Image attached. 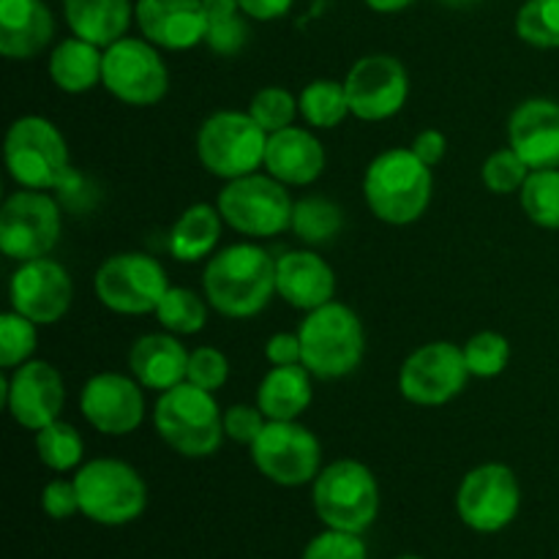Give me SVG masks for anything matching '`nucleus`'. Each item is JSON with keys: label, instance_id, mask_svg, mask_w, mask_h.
I'll use <instances>...</instances> for the list:
<instances>
[{"label": "nucleus", "instance_id": "obj_18", "mask_svg": "<svg viewBox=\"0 0 559 559\" xmlns=\"http://www.w3.org/2000/svg\"><path fill=\"white\" fill-rule=\"evenodd\" d=\"M80 413L98 435H134L145 420V393L134 377L102 371L82 385Z\"/></svg>", "mask_w": 559, "mask_h": 559}, {"label": "nucleus", "instance_id": "obj_4", "mask_svg": "<svg viewBox=\"0 0 559 559\" xmlns=\"http://www.w3.org/2000/svg\"><path fill=\"white\" fill-rule=\"evenodd\" d=\"M298 336L304 347V366L317 380H342L364 364V322L338 300L306 311Z\"/></svg>", "mask_w": 559, "mask_h": 559}, {"label": "nucleus", "instance_id": "obj_9", "mask_svg": "<svg viewBox=\"0 0 559 559\" xmlns=\"http://www.w3.org/2000/svg\"><path fill=\"white\" fill-rule=\"evenodd\" d=\"M287 189L289 186H284L273 175L251 173L227 180V186L218 191L216 205L224 224H229L235 233L251 240L276 238L284 229L293 227L295 202Z\"/></svg>", "mask_w": 559, "mask_h": 559}, {"label": "nucleus", "instance_id": "obj_21", "mask_svg": "<svg viewBox=\"0 0 559 559\" xmlns=\"http://www.w3.org/2000/svg\"><path fill=\"white\" fill-rule=\"evenodd\" d=\"M508 142L530 169L559 167V102L527 98L508 120Z\"/></svg>", "mask_w": 559, "mask_h": 559}, {"label": "nucleus", "instance_id": "obj_1", "mask_svg": "<svg viewBox=\"0 0 559 559\" xmlns=\"http://www.w3.org/2000/svg\"><path fill=\"white\" fill-rule=\"evenodd\" d=\"M202 289L213 311L227 320H249L276 295V260L257 243H233L207 260Z\"/></svg>", "mask_w": 559, "mask_h": 559}, {"label": "nucleus", "instance_id": "obj_8", "mask_svg": "<svg viewBox=\"0 0 559 559\" xmlns=\"http://www.w3.org/2000/svg\"><path fill=\"white\" fill-rule=\"evenodd\" d=\"M267 136L249 112L218 109L197 131V158L213 178H243L265 167Z\"/></svg>", "mask_w": 559, "mask_h": 559}, {"label": "nucleus", "instance_id": "obj_28", "mask_svg": "<svg viewBox=\"0 0 559 559\" xmlns=\"http://www.w3.org/2000/svg\"><path fill=\"white\" fill-rule=\"evenodd\" d=\"M224 233V216L218 205L211 202H194L178 216L169 229V254L178 262H202L216 254L218 240Z\"/></svg>", "mask_w": 559, "mask_h": 559}, {"label": "nucleus", "instance_id": "obj_29", "mask_svg": "<svg viewBox=\"0 0 559 559\" xmlns=\"http://www.w3.org/2000/svg\"><path fill=\"white\" fill-rule=\"evenodd\" d=\"M49 76L58 91L71 96L93 91L104 82V49L85 38H63L49 55Z\"/></svg>", "mask_w": 559, "mask_h": 559}, {"label": "nucleus", "instance_id": "obj_43", "mask_svg": "<svg viewBox=\"0 0 559 559\" xmlns=\"http://www.w3.org/2000/svg\"><path fill=\"white\" fill-rule=\"evenodd\" d=\"M265 424L267 418L257 404H233V407L224 409V435L238 445H254Z\"/></svg>", "mask_w": 559, "mask_h": 559}, {"label": "nucleus", "instance_id": "obj_23", "mask_svg": "<svg viewBox=\"0 0 559 559\" xmlns=\"http://www.w3.org/2000/svg\"><path fill=\"white\" fill-rule=\"evenodd\" d=\"M325 147L314 131L287 126L267 136L265 169L284 186H311L325 173Z\"/></svg>", "mask_w": 559, "mask_h": 559}, {"label": "nucleus", "instance_id": "obj_34", "mask_svg": "<svg viewBox=\"0 0 559 559\" xmlns=\"http://www.w3.org/2000/svg\"><path fill=\"white\" fill-rule=\"evenodd\" d=\"M207 298H200L189 287H169L164 293L162 304L153 311L158 325L175 336H194L207 322Z\"/></svg>", "mask_w": 559, "mask_h": 559}, {"label": "nucleus", "instance_id": "obj_48", "mask_svg": "<svg viewBox=\"0 0 559 559\" xmlns=\"http://www.w3.org/2000/svg\"><path fill=\"white\" fill-rule=\"evenodd\" d=\"M364 3L369 5L371 11H377V14H396V11L409 9L415 0H364Z\"/></svg>", "mask_w": 559, "mask_h": 559}, {"label": "nucleus", "instance_id": "obj_12", "mask_svg": "<svg viewBox=\"0 0 559 559\" xmlns=\"http://www.w3.org/2000/svg\"><path fill=\"white\" fill-rule=\"evenodd\" d=\"M249 451L262 478L287 489L314 484L322 469L320 440L298 420H267Z\"/></svg>", "mask_w": 559, "mask_h": 559}, {"label": "nucleus", "instance_id": "obj_33", "mask_svg": "<svg viewBox=\"0 0 559 559\" xmlns=\"http://www.w3.org/2000/svg\"><path fill=\"white\" fill-rule=\"evenodd\" d=\"M36 453L38 462L52 469V473H71V469L82 467L85 440L71 424L55 420V424L36 431Z\"/></svg>", "mask_w": 559, "mask_h": 559}, {"label": "nucleus", "instance_id": "obj_2", "mask_svg": "<svg viewBox=\"0 0 559 559\" xmlns=\"http://www.w3.org/2000/svg\"><path fill=\"white\" fill-rule=\"evenodd\" d=\"M435 173L413 147H388L371 158L364 175V200L380 222L391 227L415 224L431 205Z\"/></svg>", "mask_w": 559, "mask_h": 559}, {"label": "nucleus", "instance_id": "obj_30", "mask_svg": "<svg viewBox=\"0 0 559 559\" xmlns=\"http://www.w3.org/2000/svg\"><path fill=\"white\" fill-rule=\"evenodd\" d=\"M205 3V44L211 52L233 58L249 44V22L238 0H202Z\"/></svg>", "mask_w": 559, "mask_h": 559}, {"label": "nucleus", "instance_id": "obj_26", "mask_svg": "<svg viewBox=\"0 0 559 559\" xmlns=\"http://www.w3.org/2000/svg\"><path fill=\"white\" fill-rule=\"evenodd\" d=\"M63 14L76 38L107 49L129 36L134 5L131 0H63Z\"/></svg>", "mask_w": 559, "mask_h": 559}, {"label": "nucleus", "instance_id": "obj_20", "mask_svg": "<svg viewBox=\"0 0 559 559\" xmlns=\"http://www.w3.org/2000/svg\"><path fill=\"white\" fill-rule=\"evenodd\" d=\"M134 22L142 38L169 52H186L205 44L202 0H136Z\"/></svg>", "mask_w": 559, "mask_h": 559}, {"label": "nucleus", "instance_id": "obj_50", "mask_svg": "<svg viewBox=\"0 0 559 559\" xmlns=\"http://www.w3.org/2000/svg\"><path fill=\"white\" fill-rule=\"evenodd\" d=\"M399 559H424V557H415V555H407V557H399Z\"/></svg>", "mask_w": 559, "mask_h": 559}, {"label": "nucleus", "instance_id": "obj_39", "mask_svg": "<svg viewBox=\"0 0 559 559\" xmlns=\"http://www.w3.org/2000/svg\"><path fill=\"white\" fill-rule=\"evenodd\" d=\"M249 115L265 134H276V131L293 126L295 115H300L298 98L289 91H284V87L267 85L251 96Z\"/></svg>", "mask_w": 559, "mask_h": 559}, {"label": "nucleus", "instance_id": "obj_15", "mask_svg": "<svg viewBox=\"0 0 559 559\" xmlns=\"http://www.w3.org/2000/svg\"><path fill=\"white\" fill-rule=\"evenodd\" d=\"M464 349L453 342H429L409 353L399 369V391L418 407H442L467 388Z\"/></svg>", "mask_w": 559, "mask_h": 559}, {"label": "nucleus", "instance_id": "obj_40", "mask_svg": "<svg viewBox=\"0 0 559 559\" xmlns=\"http://www.w3.org/2000/svg\"><path fill=\"white\" fill-rule=\"evenodd\" d=\"M530 173H533V169H530L527 164H524V158L508 145L486 158L484 169H480V180H484V186L491 194H519L524 180L530 178Z\"/></svg>", "mask_w": 559, "mask_h": 559}, {"label": "nucleus", "instance_id": "obj_19", "mask_svg": "<svg viewBox=\"0 0 559 559\" xmlns=\"http://www.w3.org/2000/svg\"><path fill=\"white\" fill-rule=\"evenodd\" d=\"M11 309L36 325H55L66 317L74 300V282L58 260L38 257L20 262L9 282Z\"/></svg>", "mask_w": 559, "mask_h": 559}, {"label": "nucleus", "instance_id": "obj_44", "mask_svg": "<svg viewBox=\"0 0 559 559\" xmlns=\"http://www.w3.org/2000/svg\"><path fill=\"white\" fill-rule=\"evenodd\" d=\"M41 508L49 519L55 522H63V519L76 516L80 511V495H76L74 480L55 478L44 486L41 491Z\"/></svg>", "mask_w": 559, "mask_h": 559}, {"label": "nucleus", "instance_id": "obj_32", "mask_svg": "<svg viewBox=\"0 0 559 559\" xmlns=\"http://www.w3.org/2000/svg\"><path fill=\"white\" fill-rule=\"evenodd\" d=\"M344 227V211L333 200L325 197H304L295 202L293 211V233L306 246L331 243Z\"/></svg>", "mask_w": 559, "mask_h": 559}, {"label": "nucleus", "instance_id": "obj_42", "mask_svg": "<svg viewBox=\"0 0 559 559\" xmlns=\"http://www.w3.org/2000/svg\"><path fill=\"white\" fill-rule=\"evenodd\" d=\"M300 559H366V544L358 533L331 530L311 538Z\"/></svg>", "mask_w": 559, "mask_h": 559}, {"label": "nucleus", "instance_id": "obj_16", "mask_svg": "<svg viewBox=\"0 0 559 559\" xmlns=\"http://www.w3.org/2000/svg\"><path fill=\"white\" fill-rule=\"evenodd\" d=\"M349 112L366 123H382L404 109L409 98V74L393 55H366L344 76Z\"/></svg>", "mask_w": 559, "mask_h": 559}, {"label": "nucleus", "instance_id": "obj_49", "mask_svg": "<svg viewBox=\"0 0 559 559\" xmlns=\"http://www.w3.org/2000/svg\"><path fill=\"white\" fill-rule=\"evenodd\" d=\"M442 3H445V5H456V9H459V5H469V3H478V0H442Z\"/></svg>", "mask_w": 559, "mask_h": 559}, {"label": "nucleus", "instance_id": "obj_46", "mask_svg": "<svg viewBox=\"0 0 559 559\" xmlns=\"http://www.w3.org/2000/svg\"><path fill=\"white\" fill-rule=\"evenodd\" d=\"M409 147H413V153L420 158V162L429 164V167L435 169L437 164H440L442 158H445L448 140H445V134H442V131L424 129L418 136H415L413 145H409Z\"/></svg>", "mask_w": 559, "mask_h": 559}, {"label": "nucleus", "instance_id": "obj_24", "mask_svg": "<svg viewBox=\"0 0 559 559\" xmlns=\"http://www.w3.org/2000/svg\"><path fill=\"white\" fill-rule=\"evenodd\" d=\"M55 16L44 0H0V55L33 60L52 44Z\"/></svg>", "mask_w": 559, "mask_h": 559}, {"label": "nucleus", "instance_id": "obj_17", "mask_svg": "<svg viewBox=\"0 0 559 559\" xmlns=\"http://www.w3.org/2000/svg\"><path fill=\"white\" fill-rule=\"evenodd\" d=\"M3 402L16 426L36 435L60 420L66 407V382L47 360H27L3 380Z\"/></svg>", "mask_w": 559, "mask_h": 559}, {"label": "nucleus", "instance_id": "obj_11", "mask_svg": "<svg viewBox=\"0 0 559 559\" xmlns=\"http://www.w3.org/2000/svg\"><path fill=\"white\" fill-rule=\"evenodd\" d=\"M63 229V211L47 191L20 189L0 207V251L14 262L49 257Z\"/></svg>", "mask_w": 559, "mask_h": 559}, {"label": "nucleus", "instance_id": "obj_6", "mask_svg": "<svg viewBox=\"0 0 559 559\" xmlns=\"http://www.w3.org/2000/svg\"><path fill=\"white\" fill-rule=\"evenodd\" d=\"M314 511L320 522L344 533H366L380 513L374 473L355 459H336L314 478Z\"/></svg>", "mask_w": 559, "mask_h": 559}, {"label": "nucleus", "instance_id": "obj_41", "mask_svg": "<svg viewBox=\"0 0 559 559\" xmlns=\"http://www.w3.org/2000/svg\"><path fill=\"white\" fill-rule=\"evenodd\" d=\"M229 380V360L216 347H197L189 355V371L186 382L202 388V391L218 393Z\"/></svg>", "mask_w": 559, "mask_h": 559}, {"label": "nucleus", "instance_id": "obj_31", "mask_svg": "<svg viewBox=\"0 0 559 559\" xmlns=\"http://www.w3.org/2000/svg\"><path fill=\"white\" fill-rule=\"evenodd\" d=\"M300 118L311 129H336L347 120L349 98L344 91V82L336 80H314L300 91L298 96Z\"/></svg>", "mask_w": 559, "mask_h": 559}, {"label": "nucleus", "instance_id": "obj_27", "mask_svg": "<svg viewBox=\"0 0 559 559\" xmlns=\"http://www.w3.org/2000/svg\"><path fill=\"white\" fill-rule=\"evenodd\" d=\"M314 388L304 364L271 366L257 385V407L267 420H298L311 407Z\"/></svg>", "mask_w": 559, "mask_h": 559}, {"label": "nucleus", "instance_id": "obj_35", "mask_svg": "<svg viewBox=\"0 0 559 559\" xmlns=\"http://www.w3.org/2000/svg\"><path fill=\"white\" fill-rule=\"evenodd\" d=\"M522 211L544 229H559V167L533 169L519 191Z\"/></svg>", "mask_w": 559, "mask_h": 559}, {"label": "nucleus", "instance_id": "obj_38", "mask_svg": "<svg viewBox=\"0 0 559 559\" xmlns=\"http://www.w3.org/2000/svg\"><path fill=\"white\" fill-rule=\"evenodd\" d=\"M462 349L469 374L478 380H495L508 369V360H511V344L497 331L475 333Z\"/></svg>", "mask_w": 559, "mask_h": 559}, {"label": "nucleus", "instance_id": "obj_14", "mask_svg": "<svg viewBox=\"0 0 559 559\" xmlns=\"http://www.w3.org/2000/svg\"><path fill=\"white\" fill-rule=\"evenodd\" d=\"M522 508V486L508 464L489 462L469 469L456 491L459 519L475 533H500Z\"/></svg>", "mask_w": 559, "mask_h": 559}, {"label": "nucleus", "instance_id": "obj_22", "mask_svg": "<svg viewBox=\"0 0 559 559\" xmlns=\"http://www.w3.org/2000/svg\"><path fill=\"white\" fill-rule=\"evenodd\" d=\"M276 295L293 309L314 311L336 295V273L317 251H287L276 260Z\"/></svg>", "mask_w": 559, "mask_h": 559}, {"label": "nucleus", "instance_id": "obj_45", "mask_svg": "<svg viewBox=\"0 0 559 559\" xmlns=\"http://www.w3.org/2000/svg\"><path fill=\"white\" fill-rule=\"evenodd\" d=\"M265 358L271 366L304 364V347L298 333H273L265 344Z\"/></svg>", "mask_w": 559, "mask_h": 559}, {"label": "nucleus", "instance_id": "obj_25", "mask_svg": "<svg viewBox=\"0 0 559 559\" xmlns=\"http://www.w3.org/2000/svg\"><path fill=\"white\" fill-rule=\"evenodd\" d=\"M189 349L175 333H145L131 344L129 369L131 377L147 391L164 393L186 382L189 371Z\"/></svg>", "mask_w": 559, "mask_h": 559}, {"label": "nucleus", "instance_id": "obj_10", "mask_svg": "<svg viewBox=\"0 0 559 559\" xmlns=\"http://www.w3.org/2000/svg\"><path fill=\"white\" fill-rule=\"evenodd\" d=\"M93 289L104 309L123 317H142L158 309L169 289V278L156 257L145 251H120L98 265Z\"/></svg>", "mask_w": 559, "mask_h": 559}, {"label": "nucleus", "instance_id": "obj_5", "mask_svg": "<svg viewBox=\"0 0 559 559\" xmlns=\"http://www.w3.org/2000/svg\"><path fill=\"white\" fill-rule=\"evenodd\" d=\"M5 169L20 189L52 191L71 173L69 142L41 115H22L5 131Z\"/></svg>", "mask_w": 559, "mask_h": 559}, {"label": "nucleus", "instance_id": "obj_47", "mask_svg": "<svg viewBox=\"0 0 559 559\" xmlns=\"http://www.w3.org/2000/svg\"><path fill=\"white\" fill-rule=\"evenodd\" d=\"M243 14L257 22H276L289 14L295 0H238Z\"/></svg>", "mask_w": 559, "mask_h": 559}, {"label": "nucleus", "instance_id": "obj_37", "mask_svg": "<svg viewBox=\"0 0 559 559\" xmlns=\"http://www.w3.org/2000/svg\"><path fill=\"white\" fill-rule=\"evenodd\" d=\"M36 322L22 317L20 311L9 309L0 314V369L14 371L16 366L27 364L38 347Z\"/></svg>", "mask_w": 559, "mask_h": 559}, {"label": "nucleus", "instance_id": "obj_36", "mask_svg": "<svg viewBox=\"0 0 559 559\" xmlns=\"http://www.w3.org/2000/svg\"><path fill=\"white\" fill-rule=\"evenodd\" d=\"M516 36L535 49H559V0H524Z\"/></svg>", "mask_w": 559, "mask_h": 559}, {"label": "nucleus", "instance_id": "obj_13", "mask_svg": "<svg viewBox=\"0 0 559 559\" xmlns=\"http://www.w3.org/2000/svg\"><path fill=\"white\" fill-rule=\"evenodd\" d=\"M104 87L129 107H153L169 93V69L156 44L126 36L104 49Z\"/></svg>", "mask_w": 559, "mask_h": 559}, {"label": "nucleus", "instance_id": "obj_3", "mask_svg": "<svg viewBox=\"0 0 559 559\" xmlns=\"http://www.w3.org/2000/svg\"><path fill=\"white\" fill-rule=\"evenodd\" d=\"M153 426L158 437L186 459H207L224 442V413L216 393L202 391L191 382L158 393L153 407Z\"/></svg>", "mask_w": 559, "mask_h": 559}, {"label": "nucleus", "instance_id": "obj_7", "mask_svg": "<svg viewBox=\"0 0 559 559\" xmlns=\"http://www.w3.org/2000/svg\"><path fill=\"white\" fill-rule=\"evenodd\" d=\"M80 511L104 527L136 522L147 508V486L131 464L120 459H91L74 475Z\"/></svg>", "mask_w": 559, "mask_h": 559}]
</instances>
